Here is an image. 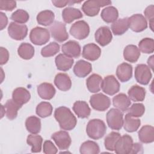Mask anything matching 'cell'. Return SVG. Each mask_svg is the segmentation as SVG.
<instances>
[{
    "label": "cell",
    "instance_id": "1",
    "mask_svg": "<svg viewBox=\"0 0 154 154\" xmlns=\"http://www.w3.org/2000/svg\"><path fill=\"white\" fill-rule=\"evenodd\" d=\"M54 117L58 122L60 128L63 130L71 131L76 125V118L67 107L62 106L57 108L54 112Z\"/></svg>",
    "mask_w": 154,
    "mask_h": 154
},
{
    "label": "cell",
    "instance_id": "2",
    "mask_svg": "<svg viewBox=\"0 0 154 154\" xmlns=\"http://www.w3.org/2000/svg\"><path fill=\"white\" fill-rule=\"evenodd\" d=\"M106 131V126L103 121L94 119L90 120L87 125L86 132L88 136L93 140L102 138Z\"/></svg>",
    "mask_w": 154,
    "mask_h": 154
},
{
    "label": "cell",
    "instance_id": "3",
    "mask_svg": "<svg viewBox=\"0 0 154 154\" xmlns=\"http://www.w3.org/2000/svg\"><path fill=\"white\" fill-rule=\"evenodd\" d=\"M110 4H111V1H110L89 0L84 2L81 8L87 16L93 17L99 13L100 7Z\"/></svg>",
    "mask_w": 154,
    "mask_h": 154
},
{
    "label": "cell",
    "instance_id": "4",
    "mask_svg": "<svg viewBox=\"0 0 154 154\" xmlns=\"http://www.w3.org/2000/svg\"><path fill=\"white\" fill-rule=\"evenodd\" d=\"M106 122L111 129L119 131L123 125V112L118 109L111 108L106 114Z\"/></svg>",
    "mask_w": 154,
    "mask_h": 154
},
{
    "label": "cell",
    "instance_id": "5",
    "mask_svg": "<svg viewBox=\"0 0 154 154\" xmlns=\"http://www.w3.org/2000/svg\"><path fill=\"white\" fill-rule=\"evenodd\" d=\"M50 38L49 31L48 29L37 26L32 28L29 34L31 42L35 45L41 46L46 43Z\"/></svg>",
    "mask_w": 154,
    "mask_h": 154
},
{
    "label": "cell",
    "instance_id": "6",
    "mask_svg": "<svg viewBox=\"0 0 154 154\" xmlns=\"http://www.w3.org/2000/svg\"><path fill=\"white\" fill-rule=\"evenodd\" d=\"M69 31L70 34L75 38L82 40L89 35L90 27L85 21L78 20L72 24Z\"/></svg>",
    "mask_w": 154,
    "mask_h": 154
},
{
    "label": "cell",
    "instance_id": "7",
    "mask_svg": "<svg viewBox=\"0 0 154 154\" xmlns=\"http://www.w3.org/2000/svg\"><path fill=\"white\" fill-rule=\"evenodd\" d=\"M90 103L94 109L104 111L109 107L111 101L110 99L106 95L102 93H97L90 97Z\"/></svg>",
    "mask_w": 154,
    "mask_h": 154
},
{
    "label": "cell",
    "instance_id": "8",
    "mask_svg": "<svg viewBox=\"0 0 154 154\" xmlns=\"http://www.w3.org/2000/svg\"><path fill=\"white\" fill-rule=\"evenodd\" d=\"M100 87L105 93L112 96L119 91L120 86L114 76L108 75L102 80Z\"/></svg>",
    "mask_w": 154,
    "mask_h": 154
},
{
    "label": "cell",
    "instance_id": "9",
    "mask_svg": "<svg viewBox=\"0 0 154 154\" xmlns=\"http://www.w3.org/2000/svg\"><path fill=\"white\" fill-rule=\"evenodd\" d=\"M52 37L58 42H63L69 38L66 25L61 22L55 21L49 27Z\"/></svg>",
    "mask_w": 154,
    "mask_h": 154
},
{
    "label": "cell",
    "instance_id": "10",
    "mask_svg": "<svg viewBox=\"0 0 154 154\" xmlns=\"http://www.w3.org/2000/svg\"><path fill=\"white\" fill-rule=\"evenodd\" d=\"M152 75L150 67L146 64H138L135 69V78L136 81L142 85L149 83Z\"/></svg>",
    "mask_w": 154,
    "mask_h": 154
},
{
    "label": "cell",
    "instance_id": "11",
    "mask_svg": "<svg viewBox=\"0 0 154 154\" xmlns=\"http://www.w3.org/2000/svg\"><path fill=\"white\" fill-rule=\"evenodd\" d=\"M8 33L10 37L16 40H22L26 37L28 33L26 25L11 22L8 27Z\"/></svg>",
    "mask_w": 154,
    "mask_h": 154
},
{
    "label": "cell",
    "instance_id": "12",
    "mask_svg": "<svg viewBox=\"0 0 154 154\" xmlns=\"http://www.w3.org/2000/svg\"><path fill=\"white\" fill-rule=\"evenodd\" d=\"M133 146V140L132 137L127 134L120 137L117 140L114 151L117 154H129L130 153Z\"/></svg>",
    "mask_w": 154,
    "mask_h": 154
},
{
    "label": "cell",
    "instance_id": "13",
    "mask_svg": "<svg viewBox=\"0 0 154 154\" xmlns=\"http://www.w3.org/2000/svg\"><path fill=\"white\" fill-rule=\"evenodd\" d=\"M128 25L129 28L135 32L143 31L147 28V20L141 14H135L128 17Z\"/></svg>",
    "mask_w": 154,
    "mask_h": 154
},
{
    "label": "cell",
    "instance_id": "14",
    "mask_svg": "<svg viewBox=\"0 0 154 154\" xmlns=\"http://www.w3.org/2000/svg\"><path fill=\"white\" fill-rule=\"evenodd\" d=\"M51 138L60 150H67L71 144V138L69 133L66 131H60L54 133L51 135Z\"/></svg>",
    "mask_w": 154,
    "mask_h": 154
},
{
    "label": "cell",
    "instance_id": "15",
    "mask_svg": "<svg viewBox=\"0 0 154 154\" xmlns=\"http://www.w3.org/2000/svg\"><path fill=\"white\" fill-rule=\"evenodd\" d=\"M94 38L96 42L99 45L105 46L111 42L112 35L108 26H101L95 32Z\"/></svg>",
    "mask_w": 154,
    "mask_h": 154
},
{
    "label": "cell",
    "instance_id": "16",
    "mask_svg": "<svg viewBox=\"0 0 154 154\" xmlns=\"http://www.w3.org/2000/svg\"><path fill=\"white\" fill-rule=\"evenodd\" d=\"M63 53L70 58H78L81 55V46L78 42L69 40L62 45Z\"/></svg>",
    "mask_w": 154,
    "mask_h": 154
},
{
    "label": "cell",
    "instance_id": "17",
    "mask_svg": "<svg viewBox=\"0 0 154 154\" xmlns=\"http://www.w3.org/2000/svg\"><path fill=\"white\" fill-rule=\"evenodd\" d=\"M100 54V48L94 43H88L83 47L82 57L88 60L95 61L99 58Z\"/></svg>",
    "mask_w": 154,
    "mask_h": 154
},
{
    "label": "cell",
    "instance_id": "18",
    "mask_svg": "<svg viewBox=\"0 0 154 154\" xmlns=\"http://www.w3.org/2000/svg\"><path fill=\"white\" fill-rule=\"evenodd\" d=\"M116 76L122 82L128 81L132 76V66L127 63L119 64L116 69Z\"/></svg>",
    "mask_w": 154,
    "mask_h": 154
},
{
    "label": "cell",
    "instance_id": "19",
    "mask_svg": "<svg viewBox=\"0 0 154 154\" xmlns=\"http://www.w3.org/2000/svg\"><path fill=\"white\" fill-rule=\"evenodd\" d=\"M91 71V64L83 60L78 61L73 67V72L75 75L79 78L87 76Z\"/></svg>",
    "mask_w": 154,
    "mask_h": 154
},
{
    "label": "cell",
    "instance_id": "20",
    "mask_svg": "<svg viewBox=\"0 0 154 154\" xmlns=\"http://www.w3.org/2000/svg\"><path fill=\"white\" fill-rule=\"evenodd\" d=\"M30 98V93L28 90L23 87L16 88L14 90L12 93V99L20 106L27 103Z\"/></svg>",
    "mask_w": 154,
    "mask_h": 154
},
{
    "label": "cell",
    "instance_id": "21",
    "mask_svg": "<svg viewBox=\"0 0 154 154\" xmlns=\"http://www.w3.org/2000/svg\"><path fill=\"white\" fill-rule=\"evenodd\" d=\"M55 88L53 85L48 82H43L37 87V93L38 96L43 99L50 100L55 94Z\"/></svg>",
    "mask_w": 154,
    "mask_h": 154
},
{
    "label": "cell",
    "instance_id": "22",
    "mask_svg": "<svg viewBox=\"0 0 154 154\" xmlns=\"http://www.w3.org/2000/svg\"><path fill=\"white\" fill-rule=\"evenodd\" d=\"M54 84L56 87L61 91H66L70 89L72 81L68 75L60 73L56 75L54 78Z\"/></svg>",
    "mask_w": 154,
    "mask_h": 154
},
{
    "label": "cell",
    "instance_id": "23",
    "mask_svg": "<svg viewBox=\"0 0 154 154\" xmlns=\"http://www.w3.org/2000/svg\"><path fill=\"white\" fill-rule=\"evenodd\" d=\"M74 60L72 58L67 57L64 54H58L55 59V65L58 70L61 71H67L73 66Z\"/></svg>",
    "mask_w": 154,
    "mask_h": 154
},
{
    "label": "cell",
    "instance_id": "24",
    "mask_svg": "<svg viewBox=\"0 0 154 154\" xmlns=\"http://www.w3.org/2000/svg\"><path fill=\"white\" fill-rule=\"evenodd\" d=\"M112 103L119 110L125 112L127 111L131 102L129 97L125 93H119L112 98Z\"/></svg>",
    "mask_w": 154,
    "mask_h": 154
},
{
    "label": "cell",
    "instance_id": "25",
    "mask_svg": "<svg viewBox=\"0 0 154 154\" xmlns=\"http://www.w3.org/2000/svg\"><path fill=\"white\" fill-rule=\"evenodd\" d=\"M83 17L82 12L78 8L73 7L65 8L62 11V17L65 23H70L76 19Z\"/></svg>",
    "mask_w": 154,
    "mask_h": 154
},
{
    "label": "cell",
    "instance_id": "26",
    "mask_svg": "<svg viewBox=\"0 0 154 154\" xmlns=\"http://www.w3.org/2000/svg\"><path fill=\"white\" fill-rule=\"evenodd\" d=\"M73 110L79 118H88L91 113V109L85 101H76L73 105Z\"/></svg>",
    "mask_w": 154,
    "mask_h": 154
},
{
    "label": "cell",
    "instance_id": "27",
    "mask_svg": "<svg viewBox=\"0 0 154 154\" xmlns=\"http://www.w3.org/2000/svg\"><path fill=\"white\" fill-rule=\"evenodd\" d=\"M138 138L141 143H150L154 141V128L150 125L143 126L138 131Z\"/></svg>",
    "mask_w": 154,
    "mask_h": 154
},
{
    "label": "cell",
    "instance_id": "28",
    "mask_svg": "<svg viewBox=\"0 0 154 154\" xmlns=\"http://www.w3.org/2000/svg\"><path fill=\"white\" fill-rule=\"evenodd\" d=\"M140 56V51L137 46L129 45L123 50V57L125 60L130 63H135Z\"/></svg>",
    "mask_w": 154,
    "mask_h": 154
},
{
    "label": "cell",
    "instance_id": "29",
    "mask_svg": "<svg viewBox=\"0 0 154 154\" xmlns=\"http://www.w3.org/2000/svg\"><path fill=\"white\" fill-rule=\"evenodd\" d=\"M102 77L96 73L90 75L86 80V85L88 90L91 93H97L100 90Z\"/></svg>",
    "mask_w": 154,
    "mask_h": 154
},
{
    "label": "cell",
    "instance_id": "30",
    "mask_svg": "<svg viewBox=\"0 0 154 154\" xmlns=\"http://www.w3.org/2000/svg\"><path fill=\"white\" fill-rule=\"evenodd\" d=\"M111 30L115 35H120L125 33L128 28V17L117 19L111 25Z\"/></svg>",
    "mask_w": 154,
    "mask_h": 154
},
{
    "label": "cell",
    "instance_id": "31",
    "mask_svg": "<svg viewBox=\"0 0 154 154\" xmlns=\"http://www.w3.org/2000/svg\"><path fill=\"white\" fill-rule=\"evenodd\" d=\"M129 98L134 102H141L145 99L146 90L138 85L132 86L128 91Z\"/></svg>",
    "mask_w": 154,
    "mask_h": 154
},
{
    "label": "cell",
    "instance_id": "32",
    "mask_svg": "<svg viewBox=\"0 0 154 154\" xmlns=\"http://www.w3.org/2000/svg\"><path fill=\"white\" fill-rule=\"evenodd\" d=\"M4 107L6 117L9 120H12L16 118L18 110L22 106L16 103L13 99H9L6 102Z\"/></svg>",
    "mask_w": 154,
    "mask_h": 154
},
{
    "label": "cell",
    "instance_id": "33",
    "mask_svg": "<svg viewBox=\"0 0 154 154\" xmlns=\"http://www.w3.org/2000/svg\"><path fill=\"white\" fill-rule=\"evenodd\" d=\"M100 16L104 22L106 23H113L117 20L119 12L116 7L109 6L102 10Z\"/></svg>",
    "mask_w": 154,
    "mask_h": 154
},
{
    "label": "cell",
    "instance_id": "34",
    "mask_svg": "<svg viewBox=\"0 0 154 154\" xmlns=\"http://www.w3.org/2000/svg\"><path fill=\"white\" fill-rule=\"evenodd\" d=\"M36 19L38 24L43 26H49L53 23L55 14L52 11L46 10L40 11L37 14Z\"/></svg>",
    "mask_w": 154,
    "mask_h": 154
},
{
    "label": "cell",
    "instance_id": "35",
    "mask_svg": "<svg viewBox=\"0 0 154 154\" xmlns=\"http://www.w3.org/2000/svg\"><path fill=\"white\" fill-rule=\"evenodd\" d=\"M141 125V121L138 119H135L126 114L123 120V127L126 131L134 132L138 130Z\"/></svg>",
    "mask_w": 154,
    "mask_h": 154
},
{
    "label": "cell",
    "instance_id": "36",
    "mask_svg": "<svg viewBox=\"0 0 154 154\" xmlns=\"http://www.w3.org/2000/svg\"><path fill=\"white\" fill-rule=\"evenodd\" d=\"M25 126L27 131L33 134H37L41 130L40 119L35 116H30L25 121Z\"/></svg>",
    "mask_w": 154,
    "mask_h": 154
},
{
    "label": "cell",
    "instance_id": "37",
    "mask_svg": "<svg viewBox=\"0 0 154 154\" xmlns=\"http://www.w3.org/2000/svg\"><path fill=\"white\" fill-rule=\"evenodd\" d=\"M34 48L28 43H22L17 49L18 55L24 60H29L34 55Z\"/></svg>",
    "mask_w": 154,
    "mask_h": 154
},
{
    "label": "cell",
    "instance_id": "38",
    "mask_svg": "<svg viewBox=\"0 0 154 154\" xmlns=\"http://www.w3.org/2000/svg\"><path fill=\"white\" fill-rule=\"evenodd\" d=\"M26 143L31 146V152L38 153L41 152L43 138L40 135L33 134L29 135L26 139Z\"/></svg>",
    "mask_w": 154,
    "mask_h": 154
},
{
    "label": "cell",
    "instance_id": "39",
    "mask_svg": "<svg viewBox=\"0 0 154 154\" xmlns=\"http://www.w3.org/2000/svg\"><path fill=\"white\" fill-rule=\"evenodd\" d=\"M79 152L81 154H97L100 152V149L96 142L88 140L81 145Z\"/></svg>",
    "mask_w": 154,
    "mask_h": 154
},
{
    "label": "cell",
    "instance_id": "40",
    "mask_svg": "<svg viewBox=\"0 0 154 154\" xmlns=\"http://www.w3.org/2000/svg\"><path fill=\"white\" fill-rule=\"evenodd\" d=\"M53 108L52 105L48 102H42L36 107V114L42 118L50 116L52 113Z\"/></svg>",
    "mask_w": 154,
    "mask_h": 154
},
{
    "label": "cell",
    "instance_id": "41",
    "mask_svg": "<svg viewBox=\"0 0 154 154\" xmlns=\"http://www.w3.org/2000/svg\"><path fill=\"white\" fill-rule=\"evenodd\" d=\"M120 137V134L119 132H111L107 135L104 140V144L106 149L109 151H114L115 145Z\"/></svg>",
    "mask_w": 154,
    "mask_h": 154
},
{
    "label": "cell",
    "instance_id": "42",
    "mask_svg": "<svg viewBox=\"0 0 154 154\" xmlns=\"http://www.w3.org/2000/svg\"><path fill=\"white\" fill-rule=\"evenodd\" d=\"M138 49L143 53L152 54L154 51V41L152 38H144L140 41Z\"/></svg>",
    "mask_w": 154,
    "mask_h": 154
},
{
    "label": "cell",
    "instance_id": "43",
    "mask_svg": "<svg viewBox=\"0 0 154 154\" xmlns=\"http://www.w3.org/2000/svg\"><path fill=\"white\" fill-rule=\"evenodd\" d=\"M60 51V45L56 42H51L41 50V55L44 57H50L55 55Z\"/></svg>",
    "mask_w": 154,
    "mask_h": 154
},
{
    "label": "cell",
    "instance_id": "44",
    "mask_svg": "<svg viewBox=\"0 0 154 154\" xmlns=\"http://www.w3.org/2000/svg\"><path fill=\"white\" fill-rule=\"evenodd\" d=\"M29 16L28 12L22 9H19L13 12L11 16V19L19 23H25L29 20Z\"/></svg>",
    "mask_w": 154,
    "mask_h": 154
},
{
    "label": "cell",
    "instance_id": "45",
    "mask_svg": "<svg viewBox=\"0 0 154 154\" xmlns=\"http://www.w3.org/2000/svg\"><path fill=\"white\" fill-rule=\"evenodd\" d=\"M128 114L132 117H141L145 112V107L143 103H134L127 110Z\"/></svg>",
    "mask_w": 154,
    "mask_h": 154
},
{
    "label": "cell",
    "instance_id": "46",
    "mask_svg": "<svg viewBox=\"0 0 154 154\" xmlns=\"http://www.w3.org/2000/svg\"><path fill=\"white\" fill-rule=\"evenodd\" d=\"M154 6L150 5L146 7L144 11V16L146 18L149 20V26L152 31L153 30V19H154Z\"/></svg>",
    "mask_w": 154,
    "mask_h": 154
},
{
    "label": "cell",
    "instance_id": "47",
    "mask_svg": "<svg viewBox=\"0 0 154 154\" xmlns=\"http://www.w3.org/2000/svg\"><path fill=\"white\" fill-rule=\"evenodd\" d=\"M43 150V153L46 154H55L57 153L58 152L57 148L50 140H46L44 142Z\"/></svg>",
    "mask_w": 154,
    "mask_h": 154
},
{
    "label": "cell",
    "instance_id": "48",
    "mask_svg": "<svg viewBox=\"0 0 154 154\" xmlns=\"http://www.w3.org/2000/svg\"><path fill=\"white\" fill-rule=\"evenodd\" d=\"M16 7V2L14 1H0L1 10L12 11Z\"/></svg>",
    "mask_w": 154,
    "mask_h": 154
},
{
    "label": "cell",
    "instance_id": "49",
    "mask_svg": "<svg viewBox=\"0 0 154 154\" xmlns=\"http://www.w3.org/2000/svg\"><path fill=\"white\" fill-rule=\"evenodd\" d=\"M81 1H52V3L54 4V6H55L56 7H58V8H61V7H64L66 5H67V4H69V5H72L74 3H79Z\"/></svg>",
    "mask_w": 154,
    "mask_h": 154
},
{
    "label": "cell",
    "instance_id": "50",
    "mask_svg": "<svg viewBox=\"0 0 154 154\" xmlns=\"http://www.w3.org/2000/svg\"><path fill=\"white\" fill-rule=\"evenodd\" d=\"M1 51V61H0V64L3 65L7 63V62L8 61L9 59V53L7 49L3 47L0 48Z\"/></svg>",
    "mask_w": 154,
    "mask_h": 154
},
{
    "label": "cell",
    "instance_id": "51",
    "mask_svg": "<svg viewBox=\"0 0 154 154\" xmlns=\"http://www.w3.org/2000/svg\"><path fill=\"white\" fill-rule=\"evenodd\" d=\"M143 152V148L141 144L138 143H133L132 150L130 153H142Z\"/></svg>",
    "mask_w": 154,
    "mask_h": 154
},
{
    "label": "cell",
    "instance_id": "52",
    "mask_svg": "<svg viewBox=\"0 0 154 154\" xmlns=\"http://www.w3.org/2000/svg\"><path fill=\"white\" fill-rule=\"evenodd\" d=\"M1 16V30H2L6 27L8 23V19L7 16L2 12L0 13Z\"/></svg>",
    "mask_w": 154,
    "mask_h": 154
},
{
    "label": "cell",
    "instance_id": "53",
    "mask_svg": "<svg viewBox=\"0 0 154 154\" xmlns=\"http://www.w3.org/2000/svg\"><path fill=\"white\" fill-rule=\"evenodd\" d=\"M147 64L149 66V67H150L152 70H153V55H152L147 60Z\"/></svg>",
    "mask_w": 154,
    "mask_h": 154
}]
</instances>
